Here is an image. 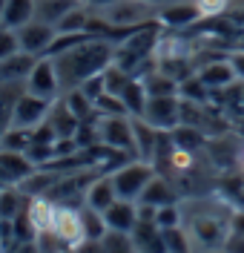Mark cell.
Segmentation results:
<instances>
[{"label":"cell","mask_w":244,"mask_h":253,"mask_svg":"<svg viewBox=\"0 0 244 253\" xmlns=\"http://www.w3.org/2000/svg\"><path fill=\"white\" fill-rule=\"evenodd\" d=\"M115 41L109 38H86L75 46L64 49L58 55H52L55 69H58V81H61V95L69 89H78L83 81L101 75L109 63L115 61Z\"/></svg>","instance_id":"6da1fadb"},{"label":"cell","mask_w":244,"mask_h":253,"mask_svg":"<svg viewBox=\"0 0 244 253\" xmlns=\"http://www.w3.org/2000/svg\"><path fill=\"white\" fill-rule=\"evenodd\" d=\"M158 173L152 161H144V158H130L124 164H118L112 173V184L118 190V199H130V202H138L144 187L152 181V175Z\"/></svg>","instance_id":"7a4b0ae2"},{"label":"cell","mask_w":244,"mask_h":253,"mask_svg":"<svg viewBox=\"0 0 244 253\" xmlns=\"http://www.w3.org/2000/svg\"><path fill=\"white\" fill-rule=\"evenodd\" d=\"M98 135H101V144H106L130 158H138L132 115H98Z\"/></svg>","instance_id":"3957f363"},{"label":"cell","mask_w":244,"mask_h":253,"mask_svg":"<svg viewBox=\"0 0 244 253\" xmlns=\"http://www.w3.org/2000/svg\"><path fill=\"white\" fill-rule=\"evenodd\" d=\"M187 233L193 239V248H198L201 253H207V251L224 248V242L230 236V224L221 221L215 213H201V216H193L190 219Z\"/></svg>","instance_id":"277c9868"},{"label":"cell","mask_w":244,"mask_h":253,"mask_svg":"<svg viewBox=\"0 0 244 253\" xmlns=\"http://www.w3.org/2000/svg\"><path fill=\"white\" fill-rule=\"evenodd\" d=\"M49 236H55V239H58V242L66 248V251H78L81 245H86L81 207H75V205H58Z\"/></svg>","instance_id":"5b68a950"},{"label":"cell","mask_w":244,"mask_h":253,"mask_svg":"<svg viewBox=\"0 0 244 253\" xmlns=\"http://www.w3.org/2000/svg\"><path fill=\"white\" fill-rule=\"evenodd\" d=\"M141 118L161 132H173L181 124V95H149Z\"/></svg>","instance_id":"8992f818"},{"label":"cell","mask_w":244,"mask_h":253,"mask_svg":"<svg viewBox=\"0 0 244 253\" xmlns=\"http://www.w3.org/2000/svg\"><path fill=\"white\" fill-rule=\"evenodd\" d=\"M23 86H26V92L37 95L43 101H58L61 98V81H58V69H55L52 55L37 58V63L32 66V72H29Z\"/></svg>","instance_id":"52a82bcc"},{"label":"cell","mask_w":244,"mask_h":253,"mask_svg":"<svg viewBox=\"0 0 244 253\" xmlns=\"http://www.w3.org/2000/svg\"><path fill=\"white\" fill-rule=\"evenodd\" d=\"M17 32V43H20V49L23 52H29V55H35V58H43V55H49V49H52V43H55V38H58V26H49V23H43V20H37V17H32L29 23H23Z\"/></svg>","instance_id":"ba28073f"},{"label":"cell","mask_w":244,"mask_h":253,"mask_svg":"<svg viewBox=\"0 0 244 253\" xmlns=\"http://www.w3.org/2000/svg\"><path fill=\"white\" fill-rule=\"evenodd\" d=\"M52 101H43L32 92H23L17 98L15 112H12V126H23V129H35L37 124H43L49 118Z\"/></svg>","instance_id":"9c48e42d"},{"label":"cell","mask_w":244,"mask_h":253,"mask_svg":"<svg viewBox=\"0 0 244 253\" xmlns=\"http://www.w3.org/2000/svg\"><path fill=\"white\" fill-rule=\"evenodd\" d=\"M158 20L167 29H187L204 17H201V9L195 6V0H178V3H170V6L158 9Z\"/></svg>","instance_id":"30bf717a"},{"label":"cell","mask_w":244,"mask_h":253,"mask_svg":"<svg viewBox=\"0 0 244 253\" xmlns=\"http://www.w3.org/2000/svg\"><path fill=\"white\" fill-rule=\"evenodd\" d=\"M55 210H58V202H52L49 196H29V202H26V219H29L37 239L46 236L49 230H52Z\"/></svg>","instance_id":"8fae6325"},{"label":"cell","mask_w":244,"mask_h":253,"mask_svg":"<svg viewBox=\"0 0 244 253\" xmlns=\"http://www.w3.org/2000/svg\"><path fill=\"white\" fill-rule=\"evenodd\" d=\"M104 219L109 230H121V233H132V227L138 224V202L130 199H115L112 205L104 210Z\"/></svg>","instance_id":"7c38bea8"},{"label":"cell","mask_w":244,"mask_h":253,"mask_svg":"<svg viewBox=\"0 0 244 253\" xmlns=\"http://www.w3.org/2000/svg\"><path fill=\"white\" fill-rule=\"evenodd\" d=\"M35 63H37L35 55L17 49L9 58L0 61V81H6V84H26V78H29V72H32Z\"/></svg>","instance_id":"4fadbf2b"},{"label":"cell","mask_w":244,"mask_h":253,"mask_svg":"<svg viewBox=\"0 0 244 253\" xmlns=\"http://www.w3.org/2000/svg\"><path fill=\"white\" fill-rule=\"evenodd\" d=\"M115 199H118V190L112 184V175L109 173H98L92 181H89V187H86V196H83V205L86 207H95V210H106V207L112 205Z\"/></svg>","instance_id":"5bb4252c"},{"label":"cell","mask_w":244,"mask_h":253,"mask_svg":"<svg viewBox=\"0 0 244 253\" xmlns=\"http://www.w3.org/2000/svg\"><path fill=\"white\" fill-rule=\"evenodd\" d=\"M132 242L138 253H167V242H164V230L155 221H138L132 227Z\"/></svg>","instance_id":"9a60e30c"},{"label":"cell","mask_w":244,"mask_h":253,"mask_svg":"<svg viewBox=\"0 0 244 253\" xmlns=\"http://www.w3.org/2000/svg\"><path fill=\"white\" fill-rule=\"evenodd\" d=\"M0 170L9 175L12 184H20V181H26V178L37 170V164H35L26 153H17V150H0Z\"/></svg>","instance_id":"2e32d148"},{"label":"cell","mask_w":244,"mask_h":253,"mask_svg":"<svg viewBox=\"0 0 244 253\" xmlns=\"http://www.w3.org/2000/svg\"><path fill=\"white\" fill-rule=\"evenodd\" d=\"M195 75L204 81L210 89H227L230 84H236V72H233V63H230V58H224V61H210L204 63V66H198L195 69Z\"/></svg>","instance_id":"e0dca14e"},{"label":"cell","mask_w":244,"mask_h":253,"mask_svg":"<svg viewBox=\"0 0 244 253\" xmlns=\"http://www.w3.org/2000/svg\"><path fill=\"white\" fill-rule=\"evenodd\" d=\"M138 202H144V205H152V207H164V205H178V193L173 187V181L170 178H164L161 173L152 175V181L144 187L141 193V199Z\"/></svg>","instance_id":"ac0fdd59"},{"label":"cell","mask_w":244,"mask_h":253,"mask_svg":"<svg viewBox=\"0 0 244 253\" xmlns=\"http://www.w3.org/2000/svg\"><path fill=\"white\" fill-rule=\"evenodd\" d=\"M49 124L55 126L58 138H75V132H78V126H81V118H78L75 112L66 107L64 98H58V101H52V110H49Z\"/></svg>","instance_id":"d6986e66"},{"label":"cell","mask_w":244,"mask_h":253,"mask_svg":"<svg viewBox=\"0 0 244 253\" xmlns=\"http://www.w3.org/2000/svg\"><path fill=\"white\" fill-rule=\"evenodd\" d=\"M83 0H35V17L43 20L49 26H58L75 6H81Z\"/></svg>","instance_id":"ffe728a7"},{"label":"cell","mask_w":244,"mask_h":253,"mask_svg":"<svg viewBox=\"0 0 244 253\" xmlns=\"http://www.w3.org/2000/svg\"><path fill=\"white\" fill-rule=\"evenodd\" d=\"M29 196L20 190V184H6L0 187V221H15L26 210Z\"/></svg>","instance_id":"44dd1931"},{"label":"cell","mask_w":244,"mask_h":253,"mask_svg":"<svg viewBox=\"0 0 244 253\" xmlns=\"http://www.w3.org/2000/svg\"><path fill=\"white\" fill-rule=\"evenodd\" d=\"M32 17H35V0H6V6L0 9V23L9 26V29H20Z\"/></svg>","instance_id":"7402d4cb"},{"label":"cell","mask_w":244,"mask_h":253,"mask_svg":"<svg viewBox=\"0 0 244 253\" xmlns=\"http://www.w3.org/2000/svg\"><path fill=\"white\" fill-rule=\"evenodd\" d=\"M121 101H124V107H127V115L141 118L144 110H146V101H149V92H146L144 81L141 78H130V84L121 89Z\"/></svg>","instance_id":"603a6c76"},{"label":"cell","mask_w":244,"mask_h":253,"mask_svg":"<svg viewBox=\"0 0 244 253\" xmlns=\"http://www.w3.org/2000/svg\"><path fill=\"white\" fill-rule=\"evenodd\" d=\"M23 92H26L23 84H6V81H0V132L12 126V112H15L17 98Z\"/></svg>","instance_id":"cb8c5ba5"},{"label":"cell","mask_w":244,"mask_h":253,"mask_svg":"<svg viewBox=\"0 0 244 253\" xmlns=\"http://www.w3.org/2000/svg\"><path fill=\"white\" fill-rule=\"evenodd\" d=\"M170 135V141L175 144V147H181V150H187V153H195V150H201L204 147V132L198 129V126L193 124H178L173 132H167Z\"/></svg>","instance_id":"d4e9b609"},{"label":"cell","mask_w":244,"mask_h":253,"mask_svg":"<svg viewBox=\"0 0 244 253\" xmlns=\"http://www.w3.org/2000/svg\"><path fill=\"white\" fill-rule=\"evenodd\" d=\"M81 216H83V233H86V242H101V239L106 236L109 227H106V219H104L101 210L81 205Z\"/></svg>","instance_id":"484cf974"},{"label":"cell","mask_w":244,"mask_h":253,"mask_svg":"<svg viewBox=\"0 0 244 253\" xmlns=\"http://www.w3.org/2000/svg\"><path fill=\"white\" fill-rule=\"evenodd\" d=\"M101 253H138L135 242L130 233H121V230H106V236L98 242Z\"/></svg>","instance_id":"4316f807"},{"label":"cell","mask_w":244,"mask_h":253,"mask_svg":"<svg viewBox=\"0 0 244 253\" xmlns=\"http://www.w3.org/2000/svg\"><path fill=\"white\" fill-rule=\"evenodd\" d=\"M32 144V129H23V126H9L0 132V150H17V153H26Z\"/></svg>","instance_id":"83f0119b"},{"label":"cell","mask_w":244,"mask_h":253,"mask_svg":"<svg viewBox=\"0 0 244 253\" xmlns=\"http://www.w3.org/2000/svg\"><path fill=\"white\" fill-rule=\"evenodd\" d=\"M164 242H167V253H193V239L184 224L164 227Z\"/></svg>","instance_id":"f1b7e54d"},{"label":"cell","mask_w":244,"mask_h":253,"mask_svg":"<svg viewBox=\"0 0 244 253\" xmlns=\"http://www.w3.org/2000/svg\"><path fill=\"white\" fill-rule=\"evenodd\" d=\"M155 224L158 227H178V224H184V213H181L178 205H164L158 207V213H155Z\"/></svg>","instance_id":"f546056e"},{"label":"cell","mask_w":244,"mask_h":253,"mask_svg":"<svg viewBox=\"0 0 244 253\" xmlns=\"http://www.w3.org/2000/svg\"><path fill=\"white\" fill-rule=\"evenodd\" d=\"M17 49H20V43H17V32L0 23V61H3V58H9V55L17 52Z\"/></svg>","instance_id":"4dcf8cb0"},{"label":"cell","mask_w":244,"mask_h":253,"mask_svg":"<svg viewBox=\"0 0 244 253\" xmlns=\"http://www.w3.org/2000/svg\"><path fill=\"white\" fill-rule=\"evenodd\" d=\"M230 0H195V6L201 9V17H218L227 9Z\"/></svg>","instance_id":"1f68e13d"},{"label":"cell","mask_w":244,"mask_h":253,"mask_svg":"<svg viewBox=\"0 0 244 253\" xmlns=\"http://www.w3.org/2000/svg\"><path fill=\"white\" fill-rule=\"evenodd\" d=\"M224 251H230V253H244V233L230 230L227 242H224Z\"/></svg>","instance_id":"d6a6232c"},{"label":"cell","mask_w":244,"mask_h":253,"mask_svg":"<svg viewBox=\"0 0 244 253\" xmlns=\"http://www.w3.org/2000/svg\"><path fill=\"white\" fill-rule=\"evenodd\" d=\"M230 63H233V72H236V78L244 81V49H233Z\"/></svg>","instance_id":"836d02e7"},{"label":"cell","mask_w":244,"mask_h":253,"mask_svg":"<svg viewBox=\"0 0 244 253\" xmlns=\"http://www.w3.org/2000/svg\"><path fill=\"white\" fill-rule=\"evenodd\" d=\"M12 253H40V245H37V239L35 242H20Z\"/></svg>","instance_id":"e575fe53"},{"label":"cell","mask_w":244,"mask_h":253,"mask_svg":"<svg viewBox=\"0 0 244 253\" xmlns=\"http://www.w3.org/2000/svg\"><path fill=\"white\" fill-rule=\"evenodd\" d=\"M89 9H95V12H101V9H106V6H112V3H118V0H83Z\"/></svg>","instance_id":"d590c367"},{"label":"cell","mask_w":244,"mask_h":253,"mask_svg":"<svg viewBox=\"0 0 244 253\" xmlns=\"http://www.w3.org/2000/svg\"><path fill=\"white\" fill-rule=\"evenodd\" d=\"M239 107L244 110V81H242V92H239Z\"/></svg>","instance_id":"8d00e7d4"},{"label":"cell","mask_w":244,"mask_h":253,"mask_svg":"<svg viewBox=\"0 0 244 253\" xmlns=\"http://www.w3.org/2000/svg\"><path fill=\"white\" fill-rule=\"evenodd\" d=\"M236 49H244V32H242V38H239V43H236Z\"/></svg>","instance_id":"74e56055"},{"label":"cell","mask_w":244,"mask_h":253,"mask_svg":"<svg viewBox=\"0 0 244 253\" xmlns=\"http://www.w3.org/2000/svg\"><path fill=\"white\" fill-rule=\"evenodd\" d=\"M207 253H230V251H224V248H218V251H207Z\"/></svg>","instance_id":"f35d334b"},{"label":"cell","mask_w":244,"mask_h":253,"mask_svg":"<svg viewBox=\"0 0 244 253\" xmlns=\"http://www.w3.org/2000/svg\"><path fill=\"white\" fill-rule=\"evenodd\" d=\"M239 161H242V164H244V150H242V156H239Z\"/></svg>","instance_id":"ab89813d"},{"label":"cell","mask_w":244,"mask_h":253,"mask_svg":"<svg viewBox=\"0 0 244 253\" xmlns=\"http://www.w3.org/2000/svg\"><path fill=\"white\" fill-rule=\"evenodd\" d=\"M3 6H6V0H0V9H3Z\"/></svg>","instance_id":"60d3db41"},{"label":"cell","mask_w":244,"mask_h":253,"mask_svg":"<svg viewBox=\"0 0 244 253\" xmlns=\"http://www.w3.org/2000/svg\"><path fill=\"white\" fill-rule=\"evenodd\" d=\"M0 187H3V184H0Z\"/></svg>","instance_id":"b9f144b4"}]
</instances>
